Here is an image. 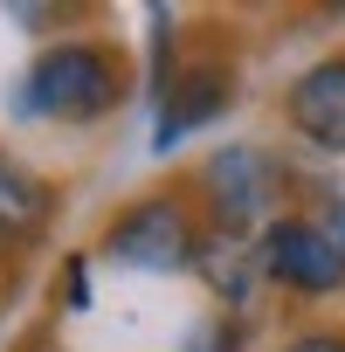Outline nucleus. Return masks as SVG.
<instances>
[{
	"mask_svg": "<svg viewBox=\"0 0 345 352\" xmlns=\"http://www.w3.org/2000/svg\"><path fill=\"white\" fill-rule=\"evenodd\" d=\"M290 124L324 145V152H345V63H318L297 76L290 90Z\"/></svg>",
	"mask_w": 345,
	"mask_h": 352,
	"instance_id": "4",
	"label": "nucleus"
},
{
	"mask_svg": "<svg viewBox=\"0 0 345 352\" xmlns=\"http://www.w3.org/2000/svg\"><path fill=\"white\" fill-rule=\"evenodd\" d=\"M118 263H131V270H180L187 256H194V235H187V214L172 208V201H138L118 228H111V242H104Z\"/></svg>",
	"mask_w": 345,
	"mask_h": 352,
	"instance_id": "2",
	"label": "nucleus"
},
{
	"mask_svg": "<svg viewBox=\"0 0 345 352\" xmlns=\"http://www.w3.org/2000/svg\"><path fill=\"white\" fill-rule=\"evenodd\" d=\"M324 235H331V249H338V256H345V201H338V208H331V221H324Z\"/></svg>",
	"mask_w": 345,
	"mask_h": 352,
	"instance_id": "9",
	"label": "nucleus"
},
{
	"mask_svg": "<svg viewBox=\"0 0 345 352\" xmlns=\"http://www.w3.org/2000/svg\"><path fill=\"white\" fill-rule=\"evenodd\" d=\"M208 187L221 194V214L228 221H249L263 208V159L256 152H221L214 173H208Z\"/></svg>",
	"mask_w": 345,
	"mask_h": 352,
	"instance_id": "7",
	"label": "nucleus"
},
{
	"mask_svg": "<svg viewBox=\"0 0 345 352\" xmlns=\"http://www.w3.org/2000/svg\"><path fill=\"white\" fill-rule=\"evenodd\" d=\"M290 352H345V338H297Z\"/></svg>",
	"mask_w": 345,
	"mask_h": 352,
	"instance_id": "10",
	"label": "nucleus"
},
{
	"mask_svg": "<svg viewBox=\"0 0 345 352\" xmlns=\"http://www.w3.org/2000/svg\"><path fill=\"white\" fill-rule=\"evenodd\" d=\"M201 276H208L221 297H249L256 276H263V249H249V242H235V235H214V242H201Z\"/></svg>",
	"mask_w": 345,
	"mask_h": 352,
	"instance_id": "6",
	"label": "nucleus"
},
{
	"mask_svg": "<svg viewBox=\"0 0 345 352\" xmlns=\"http://www.w3.org/2000/svg\"><path fill=\"white\" fill-rule=\"evenodd\" d=\"M214 111H221V76H208V69H201V76H194V83L180 90V104L166 111V124H159V138H180L187 124H201V118H214Z\"/></svg>",
	"mask_w": 345,
	"mask_h": 352,
	"instance_id": "8",
	"label": "nucleus"
},
{
	"mask_svg": "<svg viewBox=\"0 0 345 352\" xmlns=\"http://www.w3.org/2000/svg\"><path fill=\"white\" fill-rule=\"evenodd\" d=\"M263 270L276 283H290V290H338L345 283V256L311 221H276L269 242H263Z\"/></svg>",
	"mask_w": 345,
	"mask_h": 352,
	"instance_id": "3",
	"label": "nucleus"
},
{
	"mask_svg": "<svg viewBox=\"0 0 345 352\" xmlns=\"http://www.w3.org/2000/svg\"><path fill=\"white\" fill-rule=\"evenodd\" d=\"M118 90H124V76L104 49H49L28 69L21 111L28 118H97L118 104Z\"/></svg>",
	"mask_w": 345,
	"mask_h": 352,
	"instance_id": "1",
	"label": "nucleus"
},
{
	"mask_svg": "<svg viewBox=\"0 0 345 352\" xmlns=\"http://www.w3.org/2000/svg\"><path fill=\"white\" fill-rule=\"evenodd\" d=\"M42 221H49V187L28 166L0 159V235H35Z\"/></svg>",
	"mask_w": 345,
	"mask_h": 352,
	"instance_id": "5",
	"label": "nucleus"
}]
</instances>
